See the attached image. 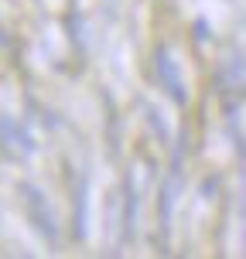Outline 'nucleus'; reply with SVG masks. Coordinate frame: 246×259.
I'll return each instance as SVG.
<instances>
[{"label":"nucleus","mask_w":246,"mask_h":259,"mask_svg":"<svg viewBox=\"0 0 246 259\" xmlns=\"http://www.w3.org/2000/svg\"><path fill=\"white\" fill-rule=\"evenodd\" d=\"M157 72H161V78H164V82H168V92L174 96V99H178V103H182V99H185V92L178 89L182 82H178V72H174V65H171L168 52H161V55H157Z\"/></svg>","instance_id":"1"}]
</instances>
